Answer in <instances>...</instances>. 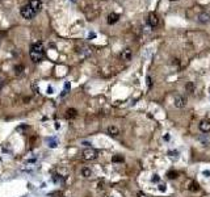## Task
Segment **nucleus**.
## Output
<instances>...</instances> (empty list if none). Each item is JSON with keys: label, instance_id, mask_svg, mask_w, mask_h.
Instances as JSON below:
<instances>
[{"label": "nucleus", "instance_id": "obj_25", "mask_svg": "<svg viewBox=\"0 0 210 197\" xmlns=\"http://www.w3.org/2000/svg\"><path fill=\"white\" fill-rule=\"evenodd\" d=\"M171 2H176V0H171Z\"/></svg>", "mask_w": 210, "mask_h": 197}, {"label": "nucleus", "instance_id": "obj_14", "mask_svg": "<svg viewBox=\"0 0 210 197\" xmlns=\"http://www.w3.org/2000/svg\"><path fill=\"white\" fill-rule=\"evenodd\" d=\"M81 176H84V177H91V176H92V171H91V168H88V167H83V168H81Z\"/></svg>", "mask_w": 210, "mask_h": 197}, {"label": "nucleus", "instance_id": "obj_12", "mask_svg": "<svg viewBox=\"0 0 210 197\" xmlns=\"http://www.w3.org/2000/svg\"><path fill=\"white\" fill-rule=\"evenodd\" d=\"M120 20V15L118 13H114V12H112L109 16H108V24L109 25H113V24H116L117 21Z\"/></svg>", "mask_w": 210, "mask_h": 197}, {"label": "nucleus", "instance_id": "obj_13", "mask_svg": "<svg viewBox=\"0 0 210 197\" xmlns=\"http://www.w3.org/2000/svg\"><path fill=\"white\" fill-rule=\"evenodd\" d=\"M29 55H30V59H32V61L34 62V63L42 61V58H43V54H38V53H34V51H30Z\"/></svg>", "mask_w": 210, "mask_h": 197}, {"label": "nucleus", "instance_id": "obj_21", "mask_svg": "<svg viewBox=\"0 0 210 197\" xmlns=\"http://www.w3.org/2000/svg\"><path fill=\"white\" fill-rule=\"evenodd\" d=\"M159 180H160V177H159V175H154V176H152V182H159Z\"/></svg>", "mask_w": 210, "mask_h": 197}, {"label": "nucleus", "instance_id": "obj_16", "mask_svg": "<svg viewBox=\"0 0 210 197\" xmlns=\"http://www.w3.org/2000/svg\"><path fill=\"white\" fill-rule=\"evenodd\" d=\"M188 189H189V190H193V192H197V190L200 189V188H198V185H197L195 182H190L189 184H188Z\"/></svg>", "mask_w": 210, "mask_h": 197}, {"label": "nucleus", "instance_id": "obj_10", "mask_svg": "<svg viewBox=\"0 0 210 197\" xmlns=\"http://www.w3.org/2000/svg\"><path fill=\"white\" fill-rule=\"evenodd\" d=\"M197 20L200 21L201 24H206V23H209V21H210V15L208 12H202V13L198 15Z\"/></svg>", "mask_w": 210, "mask_h": 197}, {"label": "nucleus", "instance_id": "obj_22", "mask_svg": "<svg viewBox=\"0 0 210 197\" xmlns=\"http://www.w3.org/2000/svg\"><path fill=\"white\" fill-rule=\"evenodd\" d=\"M159 190H160V192H165V185H159Z\"/></svg>", "mask_w": 210, "mask_h": 197}, {"label": "nucleus", "instance_id": "obj_2", "mask_svg": "<svg viewBox=\"0 0 210 197\" xmlns=\"http://www.w3.org/2000/svg\"><path fill=\"white\" fill-rule=\"evenodd\" d=\"M81 156L84 160H93L97 158V151L93 149H85V150H83Z\"/></svg>", "mask_w": 210, "mask_h": 197}, {"label": "nucleus", "instance_id": "obj_15", "mask_svg": "<svg viewBox=\"0 0 210 197\" xmlns=\"http://www.w3.org/2000/svg\"><path fill=\"white\" fill-rule=\"evenodd\" d=\"M185 90H186L188 94H193V92H195V84H193L192 81H189V83H186Z\"/></svg>", "mask_w": 210, "mask_h": 197}, {"label": "nucleus", "instance_id": "obj_7", "mask_svg": "<svg viewBox=\"0 0 210 197\" xmlns=\"http://www.w3.org/2000/svg\"><path fill=\"white\" fill-rule=\"evenodd\" d=\"M200 130L202 133H209L210 131V120H202L200 122Z\"/></svg>", "mask_w": 210, "mask_h": 197}, {"label": "nucleus", "instance_id": "obj_4", "mask_svg": "<svg viewBox=\"0 0 210 197\" xmlns=\"http://www.w3.org/2000/svg\"><path fill=\"white\" fill-rule=\"evenodd\" d=\"M30 51H34V53H38V54H43V51H45V49H43V43L42 42L33 43L32 47H30Z\"/></svg>", "mask_w": 210, "mask_h": 197}, {"label": "nucleus", "instance_id": "obj_6", "mask_svg": "<svg viewBox=\"0 0 210 197\" xmlns=\"http://www.w3.org/2000/svg\"><path fill=\"white\" fill-rule=\"evenodd\" d=\"M107 133L110 137H118L120 135V129L117 126H114V125H109V126L107 128Z\"/></svg>", "mask_w": 210, "mask_h": 197}, {"label": "nucleus", "instance_id": "obj_8", "mask_svg": "<svg viewBox=\"0 0 210 197\" xmlns=\"http://www.w3.org/2000/svg\"><path fill=\"white\" fill-rule=\"evenodd\" d=\"M147 21H148V24H150V26H152V28H155V26L159 24V19H158V16L155 13H150V15H148Z\"/></svg>", "mask_w": 210, "mask_h": 197}, {"label": "nucleus", "instance_id": "obj_5", "mask_svg": "<svg viewBox=\"0 0 210 197\" xmlns=\"http://www.w3.org/2000/svg\"><path fill=\"white\" fill-rule=\"evenodd\" d=\"M29 7L34 11V12H38L42 8V2L41 0H29Z\"/></svg>", "mask_w": 210, "mask_h": 197}, {"label": "nucleus", "instance_id": "obj_18", "mask_svg": "<svg viewBox=\"0 0 210 197\" xmlns=\"http://www.w3.org/2000/svg\"><path fill=\"white\" fill-rule=\"evenodd\" d=\"M23 71H24V66L23 64H17L15 67V74L16 75H21V74H23Z\"/></svg>", "mask_w": 210, "mask_h": 197}, {"label": "nucleus", "instance_id": "obj_24", "mask_svg": "<svg viewBox=\"0 0 210 197\" xmlns=\"http://www.w3.org/2000/svg\"><path fill=\"white\" fill-rule=\"evenodd\" d=\"M169 138H171L169 135H164V139H165V141H169Z\"/></svg>", "mask_w": 210, "mask_h": 197}, {"label": "nucleus", "instance_id": "obj_17", "mask_svg": "<svg viewBox=\"0 0 210 197\" xmlns=\"http://www.w3.org/2000/svg\"><path fill=\"white\" fill-rule=\"evenodd\" d=\"M125 159H124V156L122 155H114L113 158H112V162L113 163H122Z\"/></svg>", "mask_w": 210, "mask_h": 197}, {"label": "nucleus", "instance_id": "obj_3", "mask_svg": "<svg viewBox=\"0 0 210 197\" xmlns=\"http://www.w3.org/2000/svg\"><path fill=\"white\" fill-rule=\"evenodd\" d=\"M173 105L176 108H184L186 105V98L184 96H176L173 100Z\"/></svg>", "mask_w": 210, "mask_h": 197}, {"label": "nucleus", "instance_id": "obj_9", "mask_svg": "<svg viewBox=\"0 0 210 197\" xmlns=\"http://www.w3.org/2000/svg\"><path fill=\"white\" fill-rule=\"evenodd\" d=\"M76 117H78V111H76V109L70 108V109L66 111V118L67 120H74Z\"/></svg>", "mask_w": 210, "mask_h": 197}, {"label": "nucleus", "instance_id": "obj_11", "mask_svg": "<svg viewBox=\"0 0 210 197\" xmlns=\"http://www.w3.org/2000/svg\"><path fill=\"white\" fill-rule=\"evenodd\" d=\"M131 57H133V54H131L130 49H125V50H122V53H121V59H122V61L128 62L131 59Z\"/></svg>", "mask_w": 210, "mask_h": 197}, {"label": "nucleus", "instance_id": "obj_19", "mask_svg": "<svg viewBox=\"0 0 210 197\" xmlns=\"http://www.w3.org/2000/svg\"><path fill=\"white\" fill-rule=\"evenodd\" d=\"M167 176H168V179H176L179 176V173L176 172V171H169L168 173H167Z\"/></svg>", "mask_w": 210, "mask_h": 197}, {"label": "nucleus", "instance_id": "obj_20", "mask_svg": "<svg viewBox=\"0 0 210 197\" xmlns=\"http://www.w3.org/2000/svg\"><path fill=\"white\" fill-rule=\"evenodd\" d=\"M147 85H148V88H151V85H152V81H151V78L150 76H147Z\"/></svg>", "mask_w": 210, "mask_h": 197}, {"label": "nucleus", "instance_id": "obj_23", "mask_svg": "<svg viewBox=\"0 0 210 197\" xmlns=\"http://www.w3.org/2000/svg\"><path fill=\"white\" fill-rule=\"evenodd\" d=\"M138 197H146V195L143 192H138Z\"/></svg>", "mask_w": 210, "mask_h": 197}, {"label": "nucleus", "instance_id": "obj_1", "mask_svg": "<svg viewBox=\"0 0 210 197\" xmlns=\"http://www.w3.org/2000/svg\"><path fill=\"white\" fill-rule=\"evenodd\" d=\"M20 13H21V16H23L24 19H28V20H30V19H33L36 16V13L37 12H34L29 5H24V7H21V9H20Z\"/></svg>", "mask_w": 210, "mask_h": 197}]
</instances>
